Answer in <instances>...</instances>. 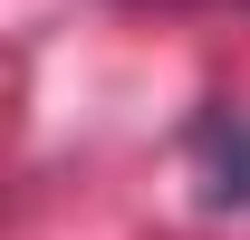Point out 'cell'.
Segmentation results:
<instances>
[{
    "mask_svg": "<svg viewBox=\"0 0 250 240\" xmlns=\"http://www.w3.org/2000/svg\"><path fill=\"white\" fill-rule=\"evenodd\" d=\"M192 173H202V202L212 211H250V116L231 96H212L202 116H192Z\"/></svg>",
    "mask_w": 250,
    "mask_h": 240,
    "instance_id": "obj_1",
    "label": "cell"
}]
</instances>
